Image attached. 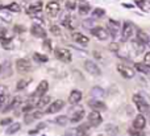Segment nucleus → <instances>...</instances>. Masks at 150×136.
<instances>
[{
    "instance_id": "2",
    "label": "nucleus",
    "mask_w": 150,
    "mask_h": 136,
    "mask_svg": "<svg viewBox=\"0 0 150 136\" xmlns=\"http://www.w3.org/2000/svg\"><path fill=\"white\" fill-rule=\"evenodd\" d=\"M54 56L57 60H59L63 63H70L73 61L71 52L69 49H65V48H57V49H54Z\"/></svg>"
},
{
    "instance_id": "45",
    "label": "nucleus",
    "mask_w": 150,
    "mask_h": 136,
    "mask_svg": "<svg viewBox=\"0 0 150 136\" xmlns=\"http://www.w3.org/2000/svg\"><path fill=\"white\" fill-rule=\"evenodd\" d=\"M144 60H145V62H146V63H149V65H150V52L146 53L145 57H144Z\"/></svg>"
},
{
    "instance_id": "1",
    "label": "nucleus",
    "mask_w": 150,
    "mask_h": 136,
    "mask_svg": "<svg viewBox=\"0 0 150 136\" xmlns=\"http://www.w3.org/2000/svg\"><path fill=\"white\" fill-rule=\"evenodd\" d=\"M132 99H133V102H134L136 107H137L138 113H141L142 115H145V114H149V103H148V100H146L145 98L142 97V95L134 94Z\"/></svg>"
},
{
    "instance_id": "27",
    "label": "nucleus",
    "mask_w": 150,
    "mask_h": 136,
    "mask_svg": "<svg viewBox=\"0 0 150 136\" xmlns=\"http://www.w3.org/2000/svg\"><path fill=\"white\" fill-rule=\"evenodd\" d=\"M50 102H52V98H50V97H46V95H44V97H41V98H38V99H37L36 107H37V108L47 107V106L50 105Z\"/></svg>"
},
{
    "instance_id": "29",
    "label": "nucleus",
    "mask_w": 150,
    "mask_h": 136,
    "mask_svg": "<svg viewBox=\"0 0 150 136\" xmlns=\"http://www.w3.org/2000/svg\"><path fill=\"white\" fill-rule=\"evenodd\" d=\"M91 95H92L93 98H96V99H100V98H103L104 95H105V91H104V89H101V87L95 86L91 89Z\"/></svg>"
},
{
    "instance_id": "46",
    "label": "nucleus",
    "mask_w": 150,
    "mask_h": 136,
    "mask_svg": "<svg viewBox=\"0 0 150 136\" xmlns=\"http://www.w3.org/2000/svg\"><path fill=\"white\" fill-rule=\"evenodd\" d=\"M122 7H124V8H129V9H132V8H134V5H133V4H128V3H122Z\"/></svg>"
},
{
    "instance_id": "32",
    "label": "nucleus",
    "mask_w": 150,
    "mask_h": 136,
    "mask_svg": "<svg viewBox=\"0 0 150 136\" xmlns=\"http://www.w3.org/2000/svg\"><path fill=\"white\" fill-rule=\"evenodd\" d=\"M71 21H73V19H71L70 15H65L62 17V20H61V24H62L65 28H69V29H73V24H71Z\"/></svg>"
},
{
    "instance_id": "44",
    "label": "nucleus",
    "mask_w": 150,
    "mask_h": 136,
    "mask_svg": "<svg viewBox=\"0 0 150 136\" xmlns=\"http://www.w3.org/2000/svg\"><path fill=\"white\" fill-rule=\"evenodd\" d=\"M83 25H84V26H88V28H92V26H93V17L92 19H88V20L87 21H83Z\"/></svg>"
},
{
    "instance_id": "50",
    "label": "nucleus",
    "mask_w": 150,
    "mask_h": 136,
    "mask_svg": "<svg viewBox=\"0 0 150 136\" xmlns=\"http://www.w3.org/2000/svg\"><path fill=\"white\" fill-rule=\"evenodd\" d=\"M0 73H1V63H0Z\"/></svg>"
},
{
    "instance_id": "23",
    "label": "nucleus",
    "mask_w": 150,
    "mask_h": 136,
    "mask_svg": "<svg viewBox=\"0 0 150 136\" xmlns=\"http://www.w3.org/2000/svg\"><path fill=\"white\" fill-rule=\"evenodd\" d=\"M84 118V110L83 108H79V110L74 111L70 116V123H79L82 119Z\"/></svg>"
},
{
    "instance_id": "35",
    "label": "nucleus",
    "mask_w": 150,
    "mask_h": 136,
    "mask_svg": "<svg viewBox=\"0 0 150 136\" xmlns=\"http://www.w3.org/2000/svg\"><path fill=\"white\" fill-rule=\"evenodd\" d=\"M104 15H105V11H104L103 8H95V9L92 11V17L93 19L104 17Z\"/></svg>"
},
{
    "instance_id": "30",
    "label": "nucleus",
    "mask_w": 150,
    "mask_h": 136,
    "mask_svg": "<svg viewBox=\"0 0 150 136\" xmlns=\"http://www.w3.org/2000/svg\"><path fill=\"white\" fill-rule=\"evenodd\" d=\"M20 130H21V124H20V123H17V122H13V123H11V124H9V127L7 128L5 134H8V135H13V134H16V132H18Z\"/></svg>"
},
{
    "instance_id": "9",
    "label": "nucleus",
    "mask_w": 150,
    "mask_h": 136,
    "mask_svg": "<svg viewBox=\"0 0 150 136\" xmlns=\"http://www.w3.org/2000/svg\"><path fill=\"white\" fill-rule=\"evenodd\" d=\"M84 69H86V71H87L88 74H91V75L99 77L101 74L100 68L96 65V62H93V61H91V60H86L84 61Z\"/></svg>"
},
{
    "instance_id": "14",
    "label": "nucleus",
    "mask_w": 150,
    "mask_h": 136,
    "mask_svg": "<svg viewBox=\"0 0 150 136\" xmlns=\"http://www.w3.org/2000/svg\"><path fill=\"white\" fill-rule=\"evenodd\" d=\"M30 33L37 38H46V31L44 29V26L40 24H32L30 26Z\"/></svg>"
},
{
    "instance_id": "21",
    "label": "nucleus",
    "mask_w": 150,
    "mask_h": 136,
    "mask_svg": "<svg viewBox=\"0 0 150 136\" xmlns=\"http://www.w3.org/2000/svg\"><path fill=\"white\" fill-rule=\"evenodd\" d=\"M90 128L91 126L90 124H80V126L76 127V130H75V136H88L90 135Z\"/></svg>"
},
{
    "instance_id": "18",
    "label": "nucleus",
    "mask_w": 150,
    "mask_h": 136,
    "mask_svg": "<svg viewBox=\"0 0 150 136\" xmlns=\"http://www.w3.org/2000/svg\"><path fill=\"white\" fill-rule=\"evenodd\" d=\"M41 11H42V3L40 1V0H38V1H36V3H33V4H30L28 8H26L28 15H32V16L38 15Z\"/></svg>"
},
{
    "instance_id": "7",
    "label": "nucleus",
    "mask_w": 150,
    "mask_h": 136,
    "mask_svg": "<svg viewBox=\"0 0 150 136\" xmlns=\"http://www.w3.org/2000/svg\"><path fill=\"white\" fill-rule=\"evenodd\" d=\"M87 122L91 127H99L101 123H103V118H101V114L96 110H92L90 114H88Z\"/></svg>"
},
{
    "instance_id": "42",
    "label": "nucleus",
    "mask_w": 150,
    "mask_h": 136,
    "mask_svg": "<svg viewBox=\"0 0 150 136\" xmlns=\"http://www.w3.org/2000/svg\"><path fill=\"white\" fill-rule=\"evenodd\" d=\"M13 31L16 32V33H24V32L26 31L25 26L24 25H20V24H16L15 26H13Z\"/></svg>"
},
{
    "instance_id": "8",
    "label": "nucleus",
    "mask_w": 150,
    "mask_h": 136,
    "mask_svg": "<svg viewBox=\"0 0 150 136\" xmlns=\"http://www.w3.org/2000/svg\"><path fill=\"white\" fill-rule=\"evenodd\" d=\"M91 34L93 37H96L98 40H100V41H104V40H107L109 37L108 31L105 28H103V26H92L91 28Z\"/></svg>"
},
{
    "instance_id": "31",
    "label": "nucleus",
    "mask_w": 150,
    "mask_h": 136,
    "mask_svg": "<svg viewBox=\"0 0 150 136\" xmlns=\"http://www.w3.org/2000/svg\"><path fill=\"white\" fill-rule=\"evenodd\" d=\"M30 82H32L30 78H23V79H20V81L17 82V85H16V90L21 91V90L26 89V87H28V85L30 83Z\"/></svg>"
},
{
    "instance_id": "26",
    "label": "nucleus",
    "mask_w": 150,
    "mask_h": 136,
    "mask_svg": "<svg viewBox=\"0 0 150 136\" xmlns=\"http://www.w3.org/2000/svg\"><path fill=\"white\" fill-rule=\"evenodd\" d=\"M0 19H1L3 21H5V23H11V21H12V15H11V12L5 7H3V5H0Z\"/></svg>"
},
{
    "instance_id": "25",
    "label": "nucleus",
    "mask_w": 150,
    "mask_h": 136,
    "mask_svg": "<svg viewBox=\"0 0 150 136\" xmlns=\"http://www.w3.org/2000/svg\"><path fill=\"white\" fill-rule=\"evenodd\" d=\"M78 12L82 16L88 15V13L91 12V5L86 1H79V4H78Z\"/></svg>"
},
{
    "instance_id": "15",
    "label": "nucleus",
    "mask_w": 150,
    "mask_h": 136,
    "mask_svg": "<svg viewBox=\"0 0 150 136\" xmlns=\"http://www.w3.org/2000/svg\"><path fill=\"white\" fill-rule=\"evenodd\" d=\"M88 106H90L92 110H96V111H105L107 110V106H105V103L103 102V100H100V99H91V100H88Z\"/></svg>"
},
{
    "instance_id": "47",
    "label": "nucleus",
    "mask_w": 150,
    "mask_h": 136,
    "mask_svg": "<svg viewBox=\"0 0 150 136\" xmlns=\"http://www.w3.org/2000/svg\"><path fill=\"white\" fill-rule=\"evenodd\" d=\"M45 127H46V123H40V124H37V127H36V128H37V130H38V131H40V130L45 128Z\"/></svg>"
},
{
    "instance_id": "37",
    "label": "nucleus",
    "mask_w": 150,
    "mask_h": 136,
    "mask_svg": "<svg viewBox=\"0 0 150 136\" xmlns=\"http://www.w3.org/2000/svg\"><path fill=\"white\" fill-rule=\"evenodd\" d=\"M49 31H50V33L54 34V36H61V34H62V31H61V28L58 25H50Z\"/></svg>"
},
{
    "instance_id": "43",
    "label": "nucleus",
    "mask_w": 150,
    "mask_h": 136,
    "mask_svg": "<svg viewBox=\"0 0 150 136\" xmlns=\"http://www.w3.org/2000/svg\"><path fill=\"white\" fill-rule=\"evenodd\" d=\"M11 123H13L12 118H4L0 120V126H8V124H11Z\"/></svg>"
},
{
    "instance_id": "49",
    "label": "nucleus",
    "mask_w": 150,
    "mask_h": 136,
    "mask_svg": "<svg viewBox=\"0 0 150 136\" xmlns=\"http://www.w3.org/2000/svg\"><path fill=\"white\" fill-rule=\"evenodd\" d=\"M149 120H150V106H149Z\"/></svg>"
},
{
    "instance_id": "28",
    "label": "nucleus",
    "mask_w": 150,
    "mask_h": 136,
    "mask_svg": "<svg viewBox=\"0 0 150 136\" xmlns=\"http://www.w3.org/2000/svg\"><path fill=\"white\" fill-rule=\"evenodd\" d=\"M132 48L134 49L136 54H141V53L145 50V44H142L141 41H138V40L136 38V40H133L132 41Z\"/></svg>"
},
{
    "instance_id": "4",
    "label": "nucleus",
    "mask_w": 150,
    "mask_h": 136,
    "mask_svg": "<svg viewBox=\"0 0 150 136\" xmlns=\"http://www.w3.org/2000/svg\"><path fill=\"white\" fill-rule=\"evenodd\" d=\"M44 114L45 113H42L41 110H30V111H28V113L24 114V123L25 124H32L33 122L41 119L42 116H44Z\"/></svg>"
},
{
    "instance_id": "33",
    "label": "nucleus",
    "mask_w": 150,
    "mask_h": 136,
    "mask_svg": "<svg viewBox=\"0 0 150 136\" xmlns=\"http://www.w3.org/2000/svg\"><path fill=\"white\" fill-rule=\"evenodd\" d=\"M54 122H55V124H58V126H61V127H65L66 124H67L69 122H70V119H69L66 115H61V116H57Z\"/></svg>"
},
{
    "instance_id": "19",
    "label": "nucleus",
    "mask_w": 150,
    "mask_h": 136,
    "mask_svg": "<svg viewBox=\"0 0 150 136\" xmlns=\"http://www.w3.org/2000/svg\"><path fill=\"white\" fill-rule=\"evenodd\" d=\"M82 91L80 90H73V91L70 93V95H69V103H71V105H76V103H79L80 100H82Z\"/></svg>"
},
{
    "instance_id": "41",
    "label": "nucleus",
    "mask_w": 150,
    "mask_h": 136,
    "mask_svg": "<svg viewBox=\"0 0 150 136\" xmlns=\"http://www.w3.org/2000/svg\"><path fill=\"white\" fill-rule=\"evenodd\" d=\"M108 49L111 50V52H115V53H117L120 50V45L117 44V42H111V44L108 45Z\"/></svg>"
},
{
    "instance_id": "36",
    "label": "nucleus",
    "mask_w": 150,
    "mask_h": 136,
    "mask_svg": "<svg viewBox=\"0 0 150 136\" xmlns=\"http://www.w3.org/2000/svg\"><path fill=\"white\" fill-rule=\"evenodd\" d=\"M5 8H7L9 12H15V13H18L21 11V7L17 4V3H11V4H8Z\"/></svg>"
},
{
    "instance_id": "39",
    "label": "nucleus",
    "mask_w": 150,
    "mask_h": 136,
    "mask_svg": "<svg viewBox=\"0 0 150 136\" xmlns=\"http://www.w3.org/2000/svg\"><path fill=\"white\" fill-rule=\"evenodd\" d=\"M66 8H67L69 11H74L75 8H78L76 1H73V0H67V1H66Z\"/></svg>"
},
{
    "instance_id": "40",
    "label": "nucleus",
    "mask_w": 150,
    "mask_h": 136,
    "mask_svg": "<svg viewBox=\"0 0 150 136\" xmlns=\"http://www.w3.org/2000/svg\"><path fill=\"white\" fill-rule=\"evenodd\" d=\"M42 46L45 48V49L47 50V52H52L53 48H52V41H50L49 38H44V44H42Z\"/></svg>"
},
{
    "instance_id": "13",
    "label": "nucleus",
    "mask_w": 150,
    "mask_h": 136,
    "mask_svg": "<svg viewBox=\"0 0 150 136\" xmlns=\"http://www.w3.org/2000/svg\"><path fill=\"white\" fill-rule=\"evenodd\" d=\"M49 90V82L47 81H41L38 83V86L36 87V90H34V93H33V97H36V98H41V97H44L45 94H46V91Z\"/></svg>"
},
{
    "instance_id": "12",
    "label": "nucleus",
    "mask_w": 150,
    "mask_h": 136,
    "mask_svg": "<svg viewBox=\"0 0 150 136\" xmlns=\"http://www.w3.org/2000/svg\"><path fill=\"white\" fill-rule=\"evenodd\" d=\"M107 31L112 36V38H116L117 33L120 31V23L113 19H108V25H107Z\"/></svg>"
},
{
    "instance_id": "3",
    "label": "nucleus",
    "mask_w": 150,
    "mask_h": 136,
    "mask_svg": "<svg viewBox=\"0 0 150 136\" xmlns=\"http://www.w3.org/2000/svg\"><path fill=\"white\" fill-rule=\"evenodd\" d=\"M133 32H134V25L130 21H124L121 26V41L125 42L132 38Z\"/></svg>"
},
{
    "instance_id": "6",
    "label": "nucleus",
    "mask_w": 150,
    "mask_h": 136,
    "mask_svg": "<svg viewBox=\"0 0 150 136\" xmlns=\"http://www.w3.org/2000/svg\"><path fill=\"white\" fill-rule=\"evenodd\" d=\"M16 70L18 71V73H29V71L32 70V63L29 60H26V58H18V60H16Z\"/></svg>"
},
{
    "instance_id": "34",
    "label": "nucleus",
    "mask_w": 150,
    "mask_h": 136,
    "mask_svg": "<svg viewBox=\"0 0 150 136\" xmlns=\"http://www.w3.org/2000/svg\"><path fill=\"white\" fill-rule=\"evenodd\" d=\"M33 58L36 61H38V62H41V63H46L47 61H49V57L47 56H45V54H41V53H33Z\"/></svg>"
},
{
    "instance_id": "38",
    "label": "nucleus",
    "mask_w": 150,
    "mask_h": 136,
    "mask_svg": "<svg viewBox=\"0 0 150 136\" xmlns=\"http://www.w3.org/2000/svg\"><path fill=\"white\" fill-rule=\"evenodd\" d=\"M128 134H129V136H142L141 130H137V128H134V127L128 130Z\"/></svg>"
},
{
    "instance_id": "16",
    "label": "nucleus",
    "mask_w": 150,
    "mask_h": 136,
    "mask_svg": "<svg viewBox=\"0 0 150 136\" xmlns=\"http://www.w3.org/2000/svg\"><path fill=\"white\" fill-rule=\"evenodd\" d=\"M21 102H23V98H21L20 95L15 97L13 99H11V100H9L8 106L4 108V111H3V113H8V111H11V110H16V108H17L18 106L21 105Z\"/></svg>"
},
{
    "instance_id": "20",
    "label": "nucleus",
    "mask_w": 150,
    "mask_h": 136,
    "mask_svg": "<svg viewBox=\"0 0 150 136\" xmlns=\"http://www.w3.org/2000/svg\"><path fill=\"white\" fill-rule=\"evenodd\" d=\"M73 40L75 42H78V44H80V45H87L88 42H90V38H88L86 34L80 33V32H74L73 33Z\"/></svg>"
},
{
    "instance_id": "17",
    "label": "nucleus",
    "mask_w": 150,
    "mask_h": 136,
    "mask_svg": "<svg viewBox=\"0 0 150 136\" xmlns=\"http://www.w3.org/2000/svg\"><path fill=\"white\" fill-rule=\"evenodd\" d=\"M133 127L137 130H141V131L146 127V119L142 114H138V115L133 119Z\"/></svg>"
},
{
    "instance_id": "48",
    "label": "nucleus",
    "mask_w": 150,
    "mask_h": 136,
    "mask_svg": "<svg viewBox=\"0 0 150 136\" xmlns=\"http://www.w3.org/2000/svg\"><path fill=\"white\" fill-rule=\"evenodd\" d=\"M37 134H38V130H37V128L30 130V131H29V135H30V136H34V135H37Z\"/></svg>"
},
{
    "instance_id": "10",
    "label": "nucleus",
    "mask_w": 150,
    "mask_h": 136,
    "mask_svg": "<svg viewBox=\"0 0 150 136\" xmlns=\"http://www.w3.org/2000/svg\"><path fill=\"white\" fill-rule=\"evenodd\" d=\"M65 107V100L62 99H55L54 102H50V105L46 107V111H45V114H55L58 113V111H61L62 108Z\"/></svg>"
},
{
    "instance_id": "5",
    "label": "nucleus",
    "mask_w": 150,
    "mask_h": 136,
    "mask_svg": "<svg viewBox=\"0 0 150 136\" xmlns=\"http://www.w3.org/2000/svg\"><path fill=\"white\" fill-rule=\"evenodd\" d=\"M116 70L119 71L122 78H125V79H132V78H134V75H136V71L133 70L132 68H129L128 65H124V63H119V65L116 66Z\"/></svg>"
},
{
    "instance_id": "11",
    "label": "nucleus",
    "mask_w": 150,
    "mask_h": 136,
    "mask_svg": "<svg viewBox=\"0 0 150 136\" xmlns=\"http://www.w3.org/2000/svg\"><path fill=\"white\" fill-rule=\"evenodd\" d=\"M45 9H46L47 16H50V17H57L59 11H61L59 3L58 1H49L46 4V7H45Z\"/></svg>"
},
{
    "instance_id": "24",
    "label": "nucleus",
    "mask_w": 150,
    "mask_h": 136,
    "mask_svg": "<svg viewBox=\"0 0 150 136\" xmlns=\"http://www.w3.org/2000/svg\"><path fill=\"white\" fill-rule=\"evenodd\" d=\"M134 69L138 70L140 73L146 74V75H150V65L146 62H137L134 63Z\"/></svg>"
},
{
    "instance_id": "22",
    "label": "nucleus",
    "mask_w": 150,
    "mask_h": 136,
    "mask_svg": "<svg viewBox=\"0 0 150 136\" xmlns=\"http://www.w3.org/2000/svg\"><path fill=\"white\" fill-rule=\"evenodd\" d=\"M136 36H137L138 41H141L142 44H145V45L150 44V36H149L148 32H145L144 29H138L137 33H136Z\"/></svg>"
}]
</instances>
